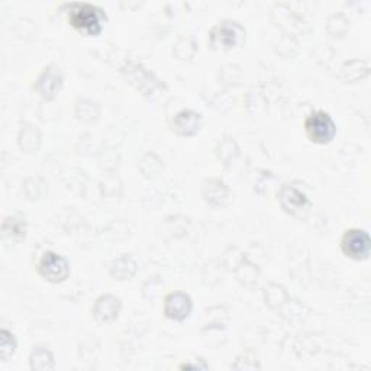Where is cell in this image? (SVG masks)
I'll list each match as a JSON object with an SVG mask.
<instances>
[{
  "label": "cell",
  "instance_id": "obj_1",
  "mask_svg": "<svg viewBox=\"0 0 371 371\" xmlns=\"http://www.w3.org/2000/svg\"><path fill=\"white\" fill-rule=\"evenodd\" d=\"M69 23L77 33L86 37H98L102 34L108 16L103 9L86 2H74L67 5Z\"/></svg>",
  "mask_w": 371,
  "mask_h": 371
},
{
  "label": "cell",
  "instance_id": "obj_2",
  "mask_svg": "<svg viewBox=\"0 0 371 371\" xmlns=\"http://www.w3.org/2000/svg\"><path fill=\"white\" fill-rule=\"evenodd\" d=\"M122 73L141 95L148 99H154L161 95L164 90H167V86L163 83V80H160L144 64L138 63V61H127L125 66L122 67Z\"/></svg>",
  "mask_w": 371,
  "mask_h": 371
},
{
  "label": "cell",
  "instance_id": "obj_3",
  "mask_svg": "<svg viewBox=\"0 0 371 371\" xmlns=\"http://www.w3.org/2000/svg\"><path fill=\"white\" fill-rule=\"evenodd\" d=\"M246 30L238 22L232 19H225L212 26L209 30L207 44L215 51H231L245 42Z\"/></svg>",
  "mask_w": 371,
  "mask_h": 371
},
{
  "label": "cell",
  "instance_id": "obj_4",
  "mask_svg": "<svg viewBox=\"0 0 371 371\" xmlns=\"http://www.w3.org/2000/svg\"><path fill=\"white\" fill-rule=\"evenodd\" d=\"M307 139L316 145H328L336 137V123L325 110H314L309 113L303 123Z\"/></svg>",
  "mask_w": 371,
  "mask_h": 371
},
{
  "label": "cell",
  "instance_id": "obj_5",
  "mask_svg": "<svg viewBox=\"0 0 371 371\" xmlns=\"http://www.w3.org/2000/svg\"><path fill=\"white\" fill-rule=\"evenodd\" d=\"M37 271L45 282L59 285L64 283L70 277L72 268L69 260L64 256L55 251H45L38 260Z\"/></svg>",
  "mask_w": 371,
  "mask_h": 371
},
{
  "label": "cell",
  "instance_id": "obj_6",
  "mask_svg": "<svg viewBox=\"0 0 371 371\" xmlns=\"http://www.w3.org/2000/svg\"><path fill=\"white\" fill-rule=\"evenodd\" d=\"M343 254L353 261H365L371 253V238L365 229L350 228L339 241Z\"/></svg>",
  "mask_w": 371,
  "mask_h": 371
},
{
  "label": "cell",
  "instance_id": "obj_7",
  "mask_svg": "<svg viewBox=\"0 0 371 371\" xmlns=\"http://www.w3.org/2000/svg\"><path fill=\"white\" fill-rule=\"evenodd\" d=\"M277 202L283 212L290 216H297L311 206V200L304 190L297 188L295 183L282 184V188L277 192Z\"/></svg>",
  "mask_w": 371,
  "mask_h": 371
},
{
  "label": "cell",
  "instance_id": "obj_8",
  "mask_svg": "<svg viewBox=\"0 0 371 371\" xmlns=\"http://www.w3.org/2000/svg\"><path fill=\"white\" fill-rule=\"evenodd\" d=\"M63 86H64L63 72H61L59 67H57L55 64H48L38 74L34 89L44 101L51 102L58 96V93L61 91V89H63Z\"/></svg>",
  "mask_w": 371,
  "mask_h": 371
},
{
  "label": "cell",
  "instance_id": "obj_9",
  "mask_svg": "<svg viewBox=\"0 0 371 371\" xmlns=\"http://www.w3.org/2000/svg\"><path fill=\"white\" fill-rule=\"evenodd\" d=\"M164 316L174 322H184L193 312V300L189 293L174 290L164 297Z\"/></svg>",
  "mask_w": 371,
  "mask_h": 371
},
{
  "label": "cell",
  "instance_id": "obj_10",
  "mask_svg": "<svg viewBox=\"0 0 371 371\" xmlns=\"http://www.w3.org/2000/svg\"><path fill=\"white\" fill-rule=\"evenodd\" d=\"M200 195L207 206L213 209H222L231 199V189L222 178L209 177L202 184Z\"/></svg>",
  "mask_w": 371,
  "mask_h": 371
},
{
  "label": "cell",
  "instance_id": "obj_11",
  "mask_svg": "<svg viewBox=\"0 0 371 371\" xmlns=\"http://www.w3.org/2000/svg\"><path fill=\"white\" fill-rule=\"evenodd\" d=\"M202 115L193 109H181L171 119V131L181 138H192L202 128Z\"/></svg>",
  "mask_w": 371,
  "mask_h": 371
},
{
  "label": "cell",
  "instance_id": "obj_12",
  "mask_svg": "<svg viewBox=\"0 0 371 371\" xmlns=\"http://www.w3.org/2000/svg\"><path fill=\"white\" fill-rule=\"evenodd\" d=\"M122 311V300L110 293L101 295L91 306V316L99 324H112Z\"/></svg>",
  "mask_w": 371,
  "mask_h": 371
},
{
  "label": "cell",
  "instance_id": "obj_13",
  "mask_svg": "<svg viewBox=\"0 0 371 371\" xmlns=\"http://www.w3.org/2000/svg\"><path fill=\"white\" fill-rule=\"evenodd\" d=\"M138 270L139 266L131 254H122L112 261L109 267V274L118 282H128L137 275Z\"/></svg>",
  "mask_w": 371,
  "mask_h": 371
},
{
  "label": "cell",
  "instance_id": "obj_14",
  "mask_svg": "<svg viewBox=\"0 0 371 371\" xmlns=\"http://www.w3.org/2000/svg\"><path fill=\"white\" fill-rule=\"evenodd\" d=\"M42 134L40 128L30 122H23L18 132V147L25 154H34L40 149Z\"/></svg>",
  "mask_w": 371,
  "mask_h": 371
},
{
  "label": "cell",
  "instance_id": "obj_15",
  "mask_svg": "<svg viewBox=\"0 0 371 371\" xmlns=\"http://www.w3.org/2000/svg\"><path fill=\"white\" fill-rule=\"evenodd\" d=\"M28 232V224L25 216L21 215H11L6 216L2 222V235L6 241L12 244H21L25 241Z\"/></svg>",
  "mask_w": 371,
  "mask_h": 371
},
{
  "label": "cell",
  "instance_id": "obj_16",
  "mask_svg": "<svg viewBox=\"0 0 371 371\" xmlns=\"http://www.w3.org/2000/svg\"><path fill=\"white\" fill-rule=\"evenodd\" d=\"M235 273L236 280L244 286H253L257 283L260 277V268L257 264L246 258L245 254H239V260L235 263V267L231 268Z\"/></svg>",
  "mask_w": 371,
  "mask_h": 371
},
{
  "label": "cell",
  "instance_id": "obj_17",
  "mask_svg": "<svg viewBox=\"0 0 371 371\" xmlns=\"http://www.w3.org/2000/svg\"><path fill=\"white\" fill-rule=\"evenodd\" d=\"M29 368L34 371H51L55 368V355L45 346H37L29 354Z\"/></svg>",
  "mask_w": 371,
  "mask_h": 371
},
{
  "label": "cell",
  "instance_id": "obj_18",
  "mask_svg": "<svg viewBox=\"0 0 371 371\" xmlns=\"http://www.w3.org/2000/svg\"><path fill=\"white\" fill-rule=\"evenodd\" d=\"M370 74L368 59H350L341 67V77L347 83H357L367 79Z\"/></svg>",
  "mask_w": 371,
  "mask_h": 371
},
{
  "label": "cell",
  "instance_id": "obj_19",
  "mask_svg": "<svg viewBox=\"0 0 371 371\" xmlns=\"http://www.w3.org/2000/svg\"><path fill=\"white\" fill-rule=\"evenodd\" d=\"M74 115L83 123H89V125L90 123H95L101 118V103L93 99L80 98L76 102Z\"/></svg>",
  "mask_w": 371,
  "mask_h": 371
},
{
  "label": "cell",
  "instance_id": "obj_20",
  "mask_svg": "<svg viewBox=\"0 0 371 371\" xmlns=\"http://www.w3.org/2000/svg\"><path fill=\"white\" fill-rule=\"evenodd\" d=\"M263 295L266 304L270 309H273V311H278V309H282L287 302H290L287 290L278 283H267L264 286Z\"/></svg>",
  "mask_w": 371,
  "mask_h": 371
},
{
  "label": "cell",
  "instance_id": "obj_21",
  "mask_svg": "<svg viewBox=\"0 0 371 371\" xmlns=\"http://www.w3.org/2000/svg\"><path fill=\"white\" fill-rule=\"evenodd\" d=\"M239 151H241L239 145L236 144V141L232 137H224L215 148L216 157H218V160L227 169L231 167L234 164V161L238 159Z\"/></svg>",
  "mask_w": 371,
  "mask_h": 371
},
{
  "label": "cell",
  "instance_id": "obj_22",
  "mask_svg": "<svg viewBox=\"0 0 371 371\" xmlns=\"http://www.w3.org/2000/svg\"><path fill=\"white\" fill-rule=\"evenodd\" d=\"M18 350V341L15 333L4 328L0 331V361L8 363Z\"/></svg>",
  "mask_w": 371,
  "mask_h": 371
},
{
  "label": "cell",
  "instance_id": "obj_23",
  "mask_svg": "<svg viewBox=\"0 0 371 371\" xmlns=\"http://www.w3.org/2000/svg\"><path fill=\"white\" fill-rule=\"evenodd\" d=\"M326 29L331 37H344L350 29V19L343 13H335L328 19Z\"/></svg>",
  "mask_w": 371,
  "mask_h": 371
},
{
  "label": "cell",
  "instance_id": "obj_24",
  "mask_svg": "<svg viewBox=\"0 0 371 371\" xmlns=\"http://www.w3.org/2000/svg\"><path fill=\"white\" fill-rule=\"evenodd\" d=\"M231 368L232 370H238V371H242V370H260L261 365L258 363V360L256 358V355H253L251 353H244V354L236 357V360L231 365Z\"/></svg>",
  "mask_w": 371,
  "mask_h": 371
},
{
  "label": "cell",
  "instance_id": "obj_25",
  "mask_svg": "<svg viewBox=\"0 0 371 371\" xmlns=\"http://www.w3.org/2000/svg\"><path fill=\"white\" fill-rule=\"evenodd\" d=\"M180 370H209V364L203 358H196V361H188L178 365Z\"/></svg>",
  "mask_w": 371,
  "mask_h": 371
}]
</instances>
